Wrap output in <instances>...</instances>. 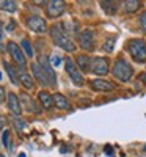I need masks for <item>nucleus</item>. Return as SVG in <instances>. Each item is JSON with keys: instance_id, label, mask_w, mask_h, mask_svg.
<instances>
[{"instance_id": "obj_1", "label": "nucleus", "mask_w": 146, "mask_h": 157, "mask_svg": "<svg viewBox=\"0 0 146 157\" xmlns=\"http://www.w3.org/2000/svg\"><path fill=\"white\" fill-rule=\"evenodd\" d=\"M50 36H52V39H54L55 46H58L64 52H69V54L71 52H75V44H74L72 39L64 33L63 25H60V24L52 25L50 27Z\"/></svg>"}, {"instance_id": "obj_2", "label": "nucleus", "mask_w": 146, "mask_h": 157, "mask_svg": "<svg viewBox=\"0 0 146 157\" xmlns=\"http://www.w3.org/2000/svg\"><path fill=\"white\" fill-rule=\"evenodd\" d=\"M112 72H113L115 78H118V80L123 82V83L129 82L130 78H132V75H134V69H132V66H130V64H129L124 58L115 60Z\"/></svg>"}, {"instance_id": "obj_3", "label": "nucleus", "mask_w": 146, "mask_h": 157, "mask_svg": "<svg viewBox=\"0 0 146 157\" xmlns=\"http://www.w3.org/2000/svg\"><path fill=\"white\" fill-rule=\"evenodd\" d=\"M130 57L137 63H146V41L143 39H130L127 44Z\"/></svg>"}, {"instance_id": "obj_4", "label": "nucleus", "mask_w": 146, "mask_h": 157, "mask_svg": "<svg viewBox=\"0 0 146 157\" xmlns=\"http://www.w3.org/2000/svg\"><path fill=\"white\" fill-rule=\"evenodd\" d=\"M64 69H66L68 75L71 77V80H72L75 85L82 86V85L85 83L83 75H82V71L77 68V64H75V61H74V60H71V58L66 57V58H64Z\"/></svg>"}, {"instance_id": "obj_5", "label": "nucleus", "mask_w": 146, "mask_h": 157, "mask_svg": "<svg viewBox=\"0 0 146 157\" xmlns=\"http://www.w3.org/2000/svg\"><path fill=\"white\" fill-rule=\"evenodd\" d=\"M25 22H27V27H29L32 32H35V33H46V32L49 30L47 22H46L41 16H38V14L29 16Z\"/></svg>"}, {"instance_id": "obj_6", "label": "nucleus", "mask_w": 146, "mask_h": 157, "mask_svg": "<svg viewBox=\"0 0 146 157\" xmlns=\"http://www.w3.org/2000/svg\"><path fill=\"white\" fill-rule=\"evenodd\" d=\"M64 10H66V3L63 2V0H50V2L46 3V13L52 19L60 17L64 13Z\"/></svg>"}, {"instance_id": "obj_7", "label": "nucleus", "mask_w": 146, "mask_h": 157, "mask_svg": "<svg viewBox=\"0 0 146 157\" xmlns=\"http://www.w3.org/2000/svg\"><path fill=\"white\" fill-rule=\"evenodd\" d=\"M6 49H8V54L11 55V58L14 60L21 68H24V66H25V61H27V58H25V54L22 52L21 46H17L16 43H13V41H8Z\"/></svg>"}, {"instance_id": "obj_8", "label": "nucleus", "mask_w": 146, "mask_h": 157, "mask_svg": "<svg viewBox=\"0 0 146 157\" xmlns=\"http://www.w3.org/2000/svg\"><path fill=\"white\" fill-rule=\"evenodd\" d=\"M79 44H80V47L86 52H91L93 49H94V32L86 29L83 30L80 35H79Z\"/></svg>"}, {"instance_id": "obj_9", "label": "nucleus", "mask_w": 146, "mask_h": 157, "mask_svg": "<svg viewBox=\"0 0 146 157\" xmlns=\"http://www.w3.org/2000/svg\"><path fill=\"white\" fill-rule=\"evenodd\" d=\"M30 69H32L33 77L38 80V83H41L43 86H52V85H50V80H49V77H47V74L44 72V69L41 68V64H39L38 61H35V63L30 64Z\"/></svg>"}, {"instance_id": "obj_10", "label": "nucleus", "mask_w": 146, "mask_h": 157, "mask_svg": "<svg viewBox=\"0 0 146 157\" xmlns=\"http://www.w3.org/2000/svg\"><path fill=\"white\" fill-rule=\"evenodd\" d=\"M91 71L96 75H105L109 74V60L105 57H94L93 58V64H91Z\"/></svg>"}, {"instance_id": "obj_11", "label": "nucleus", "mask_w": 146, "mask_h": 157, "mask_svg": "<svg viewBox=\"0 0 146 157\" xmlns=\"http://www.w3.org/2000/svg\"><path fill=\"white\" fill-rule=\"evenodd\" d=\"M38 63L41 64V68L44 69V72L47 74V77H49V80H50V85L52 86H55L57 85V75H55V72H54V69H52L50 66V60L46 57V55H41L39 57V60H38Z\"/></svg>"}, {"instance_id": "obj_12", "label": "nucleus", "mask_w": 146, "mask_h": 157, "mask_svg": "<svg viewBox=\"0 0 146 157\" xmlns=\"http://www.w3.org/2000/svg\"><path fill=\"white\" fill-rule=\"evenodd\" d=\"M90 85L94 91H101V93H110V91L115 90V85L109 80H105V78H94V80H91Z\"/></svg>"}, {"instance_id": "obj_13", "label": "nucleus", "mask_w": 146, "mask_h": 157, "mask_svg": "<svg viewBox=\"0 0 146 157\" xmlns=\"http://www.w3.org/2000/svg\"><path fill=\"white\" fill-rule=\"evenodd\" d=\"M6 104H8V109H10L13 113H14L16 116H21V113H22V105H21L19 98H17L14 93H8Z\"/></svg>"}, {"instance_id": "obj_14", "label": "nucleus", "mask_w": 146, "mask_h": 157, "mask_svg": "<svg viewBox=\"0 0 146 157\" xmlns=\"http://www.w3.org/2000/svg\"><path fill=\"white\" fill-rule=\"evenodd\" d=\"M75 64H77V68L80 69L82 72H88V71H91L93 60H91L90 55H86V54H80V55H77V57H75Z\"/></svg>"}, {"instance_id": "obj_15", "label": "nucleus", "mask_w": 146, "mask_h": 157, "mask_svg": "<svg viewBox=\"0 0 146 157\" xmlns=\"http://www.w3.org/2000/svg\"><path fill=\"white\" fill-rule=\"evenodd\" d=\"M16 71H17V77H19V83L24 86V88H27V90H32L33 88V80H32V75L25 71L24 68H21V66H17L16 68Z\"/></svg>"}, {"instance_id": "obj_16", "label": "nucleus", "mask_w": 146, "mask_h": 157, "mask_svg": "<svg viewBox=\"0 0 146 157\" xmlns=\"http://www.w3.org/2000/svg\"><path fill=\"white\" fill-rule=\"evenodd\" d=\"M21 101H22V104H24V107H25V110H29V112H32V113H41V107L38 105V104H35V101L29 96V94H22L21 96Z\"/></svg>"}, {"instance_id": "obj_17", "label": "nucleus", "mask_w": 146, "mask_h": 157, "mask_svg": "<svg viewBox=\"0 0 146 157\" xmlns=\"http://www.w3.org/2000/svg\"><path fill=\"white\" fill-rule=\"evenodd\" d=\"M38 98H39V104H41L43 109H46V110H50L52 107L55 105L54 104V96H52L49 91H39Z\"/></svg>"}, {"instance_id": "obj_18", "label": "nucleus", "mask_w": 146, "mask_h": 157, "mask_svg": "<svg viewBox=\"0 0 146 157\" xmlns=\"http://www.w3.org/2000/svg\"><path fill=\"white\" fill-rule=\"evenodd\" d=\"M54 104H55V107L60 109V110H71V104H69V101L66 99L63 94H60V93L54 94Z\"/></svg>"}, {"instance_id": "obj_19", "label": "nucleus", "mask_w": 146, "mask_h": 157, "mask_svg": "<svg viewBox=\"0 0 146 157\" xmlns=\"http://www.w3.org/2000/svg\"><path fill=\"white\" fill-rule=\"evenodd\" d=\"M101 8L107 13L109 16H113L118 11V2H110V0H102L101 2Z\"/></svg>"}, {"instance_id": "obj_20", "label": "nucleus", "mask_w": 146, "mask_h": 157, "mask_svg": "<svg viewBox=\"0 0 146 157\" xmlns=\"http://www.w3.org/2000/svg\"><path fill=\"white\" fill-rule=\"evenodd\" d=\"M3 66H5V71L8 72V75H10L11 83H13V85H19V77H17V71H16V68H13L8 61H3Z\"/></svg>"}, {"instance_id": "obj_21", "label": "nucleus", "mask_w": 146, "mask_h": 157, "mask_svg": "<svg viewBox=\"0 0 146 157\" xmlns=\"http://www.w3.org/2000/svg\"><path fill=\"white\" fill-rule=\"evenodd\" d=\"M140 6H141V2H138V0H126V2H123V8L126 13H135L138 11Z\"/></svg>"}, {"instance_id": "obj_22", "label": "nucleus", "mask_w": 146, "mask_h": 157, "mask_svg": "<svg viewBox=\"0 0 146 157\" xmlns=\"http://www.w3.org/2000/svg\"><path fill=\"white\" fill-rule=\"evenodd\" d=\"M21 49H22V52L25 54V57L27 58H32L35 54H33V49H32V44H30V41L27 38H24L22 41H21Z\"/></svg>"}, {"instance_id": "obj_23", "label": "nucleus", "mask_w": 146, "mask_h": 157, "mask_svg": "<svg viewBox=\"0 0 146 157\" xmlns=\"http://www.w3.org/2000/svg\"><path fill=\"white\" fill-rule=\"evenodd\" d=\"M16 8H17V5H16V2H13V0H0V10L14 13Z\"/></svg>"}, {"instance_id": "obj_24", "label": "nucleus", "mask_w": 146, "mask_h": 157, "mask_svg": "<svg viewBox=\"0 0 146 157\" xmlns=\"http://www.w3.org/2000/svg\"><path fill=\"white\" fill-rule=\"evenodd\" d=\"M14 127H16V130H17L19 134H22L24 130L27 129V123H25V121H22L21 118H16V120H14Z\"/></svg>"}, {"instance_id": "obj_25", "label": "nucleus", "mask_w": 146, "mask_h": 157, "mask_svg": "<svg viewBox=\"0 0 146 157\" xmlns=\"http://www.w3.org/2000/svg\"><path fill=\"white\" fill-rule=\"evenodd\" d=\"M113 46H115V39L109 38L107 41L104 43V50H105V52H112V50H113Z\"/></svg>"}, {"instance_id": "obj_26", "label": "nucleus", "mask_w": 146, "mask_h": 157, "mask_svg": "<svg viewBox=\"0 0 146 157\" xmlns=\"http://www.w3.org/2000/svg\"><path fill=\"white\" fill-rule=\"evenodd\" d=\"M8 137H10V130H5L3 132V135H2V143L8 148V149H11V146H10V141H8Z\"/></svg>"}, {"instance_id": "obj_27", "label": "nucleus", "mask_w": 146, "mask_h": 157, "mask_svg": "<svg viewBox=\"0 0 146 157\" xmlns=\"http://www.w3.org/2000/svg\"><path fill=\"white\" fill-rule=\"evenodd\" d=\"M6 98H8V94H6L5 88H3V86H0V104H3V102L6 101Z\"/></svg>"}, {"instance_id": "obj_28", "label": "nucleus", "mask_w": 146, "mask_h": 157, "mask_svg": "<svg viewBox=\"0 0 146 157\" xmlns=\"http://www.w3.org/2000/svg\"><path fill=\"white\" fill-rule=\"evenodd\" d=\"M140 25H141L143 32H146V13H141V16H140Z\"/></svg>"}, {"instance_id": "obj_29", "label": "nucleus", "mask_w": 146, "mask_h": 157, "mask_svg": "<svg viewBox=\"0 0 146 157\" xmlns=\"http://www.w3.org/2000/svg\"><path fill=\"white\" fill-rule=\"evenodd\" d=\"M61 58L60 57H50V64H54V66H57V64H60Z\"/></svg>"}, {"instance_id": "obj_30", "label": "nucleus", "mask_w": 146, "mask_h": 157, "mask_svg": "<svg viewBox=\"0 0 146 157\" xmlns=\"http://www.w3.org/2000/svg\"><path fill=\"white\" fill-rule=\"evenodd\" d=\"M5 124H6V121H5V116L0 113V129H5Z\"/></svg>"}, {"instance_id": "obj_31", "label": "nucleus", "mask_w": 146, "mask_h": 157, "mask_svg": "<svg viewBox=\"0 0 146 157\" xmlns=\"http://www.w3.org/2000/svg\"><path fill=\"white\" fill-rule=\"evenodd\" d=\"M2 38H3V33H2V25H0V50H2Z\"/></svg>"}, {"instance_id": "obj_32", "label": "nucleus", "mask_w": 146, "mask_h": 157, "mask_svg": "<svg viewBox=\"0 0 146 157\" xmlns=\"http://www.w3.org/2000/svg\"><path fill=\"white\" fill-rule=\"evenodd\" d=\"M143 149H144V151H146V145H144V148H143Z\"/></svg>"}, {"instance_id": "obj_33", "label": "nucleus", "mask_w": 146, "mask_h": 157, "mask_svg": "<svg viewBox=\"0 0 146 157\" xmlns=\"http://www.w3.org/2000/svg\"><path fill=\"white\" fill-rule=\"evenodd\" d=\"M0 157H3V154H0Z\"/></svg>"}]
</instances>
